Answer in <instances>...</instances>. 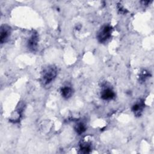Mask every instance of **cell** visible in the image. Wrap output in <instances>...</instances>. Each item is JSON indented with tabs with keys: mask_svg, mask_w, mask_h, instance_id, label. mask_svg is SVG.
I'll return each instance as SVG.
<instances>
[{
	"mask_svg": "<svg viewBox=\"0 0 154 154\" xmlns=\"http://www.w3.org/2000/svg\"><path fill=\"white\" fill-rule=\"evenodd\" d=\"M112 27L109 25H104L101 28L97 33V40L100 43L106 42L111 37L112 33Z\"/></svg>",
	"mask_w": 154,
	"mask_h": 154,
	"instance_id": "2",
	"label": "cell"
},
{
	"mask_svg": "<svg viewBox=\"0 0 154 154\" xmlns=\"http://www.w3.org/2000/svg\"><path fill=\"white\" fill-rule=\"evenodd\" d=\"M11 34V28L7 25H3L1 27L0 32V42L1 43H5L9 38Z\"/></svg>",
	"mask_w": 154,
	"mask_h": 154,
	"instance_id": "3",
	"label": "cell"
},
{
	"mask_svg": "<svg viewBox=\"0 0 154 154\" xmlns=\"http://www.w3.org/2000/svg\"><path fill=\"white\" fill-rule=\"evenodd\" d=\"M73 89L68 85H65L61 88V94L62 97L66 99H68L73 95Z\"/></svg>",
	"mask_w": 154,
	"mask_h": 154,
	"instance_id": "7",
	"label": "cell"
},
{
	"mask_svg": "<svg viewBox=\"0 0 154 154\" xmlns=\"http://www.w3.org/2000/svg\"><path fill=\"white\" fill-rule=\"evenodd\" d=\"M100 97L103 100H110L114 98L115 93L111 88L106 87L103 88L100 92Z\"/></svg>",
	"mask_w": 154,
	"mask_h": 154,
	"instance_id": "4",
	"label": "cell"
},
{
	"mask_svg": "<svg viewBox=\"0 0 154 154\" xmlns=\"http://www.w3.org/2000/svg\"><path fill=\"white\" fill-rule=\"evenodd\" d=\"M38 43V35L36 33H33L28 41V47L31 51H35Z\"/></svg>",
	"mask_w": 154,
	"mask_h": 154,
	"instance_id": "6",
	"label": "cell"
},
{
	"mask_svg": "<svg viewBox=\"0 0 154 154\" xmlns=\"http://www.w3.org/2000/svg\"><path fill=\"white\" fill-rule=\"evenodd\" d=\"M91 146L90 144H88V143H82L80 145V148H79V150H80V153H90L91 151Z\"/></svg>",
	"mask_w": 154,
	"mask_h": 154,
	"instance_id": "9",
	"label": "cell"
},
{
	"mask_svg": "<svg viewBox=\"0 0 154 154\" xmlns=\"http://www.w3.org/2000/svg\"><path fill=\"white\" fill-rule=\"evenodd\" d=\"M144 107V103L143 100H140L135 104L133 105L132 107V111L134 113V115L136 116H140L143 110Z\"/></svg>",
	"mask_w": 154,
	"mask_h": 154,
	"instance_id": "5",
	"label": "cell"
},
{
	"mask_svg": "<svg viewBox=\"0 0 154 154\" xmlns=\"http://www.w3.org/2000/svg\"><path fill=\"white\" fill-rule=\"evenodd\" d=\"M58 70L54 65H49L45 67L41 73V82L43 85H49L56 78Z\"/></svg>",
	"mask_w": 154,
	"mask_h": 154,
	"instance_id": "1",
	"label": "cell"
},
{
	"mask_svg": "<svg viewBox=\"0 0 154 154\" xmlns=\"http://www.w3.org/2000/svg\"><path fill=\"white\" fill-rule=\"evenodd\" d=\"M75 131L78 134L81 135L86 131V126L82 122H78L75 126Z\"/></svg>",
	"mask_w": 154,
	"mask_h": 154,
	"instance_id": "8",
	"label": "cell"
}]
</instances>
